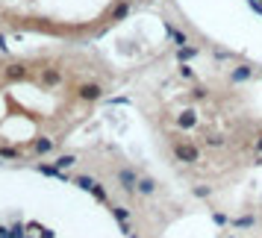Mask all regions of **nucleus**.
<instances>
[{
	"mask_svg": "<svg viewBox=\"0 0 262 238\" xmlns=\"http://www.w3.org/2000/svg\"><path fill=\"white\" fill-rule=\"evenodd\" d=\"M103 94H106V88H103L97 79H83V82H77V85H74V97H77L80 103H86V106H91V103L103 100Z\"/></svg>",
	"mask_w": 262,
	"mask_h": 238,
	"instance_id": "obj_1",
	"label": "nucleus"
},
{
	"mask_svg": "<svg viewBox=\"0 0 262 238\" xmlns=\"http://www.w3.org/2000/svg\"><path fill=\"white\" fill-rule=\"evenodd\" d=\"M38 85L41 88H62L65 85V71L59 65H44L38 71Z\"/></svg>",
	"mask_w": 262,
	"mask_h": 238,
	"instance_id": "obj_2",
	"label": "nucleus"
},
{
	"mask_svg": "<svg viewBox=\"0 0 262 238\" xmlns=\"http://www.w3.org/2000/svg\"><path fill=\"white\" fill-rule=\"evenodd\" d=\"M3 79L6 82H27L29 79V65L27 62H9L3 68Z\"/></svg>",
	"mask_w": 262,
	"mask_h": 238,
	"instance_id": "obj_3",
	"label": "nucleus"
},
{
	"mask_svg": "<svg viewBox=\"0 0 262 238\" xmlns=\"http://www.w3.org/2000/svg\"><path fill=\"white\" fill-rule=\"evenodd\" d=\"M174 153H177V159H180V162H189V165H192V162H198V156H201V153H198V147H195L192 141H183V138H174Z\"/></svg>",
	"mask_w": 262,
	"mask_h": 238,
	"instance_id": "obj_4",
	"label": "nucleus"
},
{
	"mask_svg": "<svg viewBox=\"0 0 262 238\" xmlns=\"http://www.w3.org/2000/svg\"><path fill=\"white\" fill-rule=\"evenodd\" d=\"M53 147H56V138H47V135H41V138H35V141H32V150H35L38 156L53 153Z\"/></svg>",
	"mask_w": 262,
	"mask_h": 238,
	"instance_id": "obj_5",
	"label": "nucleus"
},
{
	"mask_svg": "<svg viewBox=\"0 0 262 238\" xmlns=\"http://www.w3.org/2000/svg\"><path fill=\"white\" fill-rule=\"evenodd\" d=\"M118 180H121L124 191H130V194H133V191H136V185H139V180H136V174H133V171H121V174H118Z\"/></svg>",
	"mask_w": 262,
	"mask_h": 238,
	"instance_id": "obj_6",
	"label": "nucleus"
},
{
	"mask_svg": "<svg viewBox=\"0 0 262 238\" xmlns=\"http://www.w3.org/2000/svg\"><path fill=\"white\" fill-rule=\"evenodd\" d=\"M74 162H77V156H74V153H62V156H59V159H56L53 165H56L59 171H65V168H71Z\"/></svg>",
	"mask_w": 262,
	"mask_h": 238,
	"instance_id": "obj_7",
	"label": "nucleus"
},
{
	"mask_svg": "<svg viewBox=\"0 0 262 238\" xmlns=\"http://www.w3.org/2000/svg\"><path fill=\"white\" fill-rule=\"evenodd\" d=\"M0 159L15 162V159H21V150H18V147H6V144H0Z\"/></svg>",
	"mask_w": 262,
	"mask_h": 238,
	"instance_id": "obj_8",
	"label": "nucleus"
},
{
	"mask_svg": "<svg viewBox=\"0 0 262 238\" xmlns=\"http://www.w3.org/2000/svg\"><path fill=\"white\" fill-rule=\"evenodd\" d=\"M136 188H139L142 194H153V191H156V185H153V180H147V177H145V180H139V185H136Z\"/></svg>",
	"mask_w": 262,
	"mask_h": 238,
	"instance_id": "obj_9",
	"label": "nucleus"
},
{
	"mask_svg": "<svg viewBox=\"0 0 262 238\" xmlns=\"http://www.w3.org/2000/svg\"><path fill=\"white\" fill-rule=\"evenodd\" d=\"M77 185L86 188V191H91V188H94V180H91V177H77Z\"/></svg>",
	"mask_w": 262,
	"mask_h": 238,
	"instance_id": "obj_10",
	"label": "nucleus"
},
{
	"mask_svg": "<svg viewBox=\"0 0 262 238\" xmlns=\"http://www.w3.org/2000/svg\"><path fill=\"white\" fill-rule=\"evenodd\" d=\"M91 194H94V197H97L100 203H106V191H103V185H100V183H94V188H91Z\"/></svg>",
	"mask_w": 262,
	"mask_h": 238,
	"instance_id": "obj_11",
	"label": "nucleus"
},
{
	"mask_svg": "<svg viewBox=\"0 0 262 238\" xmlns=\"http://www.w3.org/2000/svg\"><path fill=\"white\" fill-rule=\"evenodd\" d=\"M112 215H115V221H127V218H130V212H127L124 206H115V209H112Z\"/></svg>",
	"mask_w": 262,
	"mask_h": 238,
	"instance_id": "obj_12",
	"label": "nucleus"
},
{
	"mask_svg": "<svg viewBox=\"0 0 262 238\" xmlns=\"http://www.w3.org/2000/svg\"><path fill=\"white\" fill-rule=\"evenodd\" d=\"M254 224V218H242V221H233V227H251Z\"/></svg>",
	"mask_w": 262,
	"mask_h": 238,
	"instance_id": "obj_13",
	"label": "nucleus"
},
{
	"mask_svg": "<svg viewBox=\"0 0 262 238\" xmlns=\"http://www.w3.org/2000/svg\"><path fill=\"white\" fill-rule=\"evenodd\" d=\"M0 53H9V44H6V35L0 32Z\"/></svg>",
	"mask_w": 262,
	"mask_h": 238,
	"instance_id": "obj_14",
	"label": "nucleus"
},
{
	"mask_svg": "<svg viewBox=\"0 0 262 238\" xmlns=\"http://www.w3.org/2000/svg\"><path fill=\"white\" fill-rule=\"evenodd\" d=\"M0 238H9V236H6V230H3V227H0Z\"/></svg>",
	"mask_w": 262,
	"mask_h": 238,
	"instance_id": "obj_15",
	"label": "nucleus"
},
{
	"mask_svg": "<svg viewBox=\"0 0 262 238\" xmlns=\"http://www.w3.org/2000/svg\"><path fill=\"white\" fill-rule=\"evenodd\" d=\"M254 3H257V6H260V9H262V0H254Z\"/></svg>",
	"mask_w": 262,
	"mask_h": 238,
	"instance_id": "obj_16",
	"label": "nucleus"
},
{
	"mask_svg": "<svg viewBox=\"0 0 262 238\" xmlns=\"http://www.w3.org/2000/svg\"><path fill=\"white\" fill-rule=\"evenodd\" d=\"M127 238H136V236H127Z\"/></svg>",
	"mask_w": 262,
	"mask_h": 238,
	"instance_id": "obj_17",
	"label": "nucleus"
}]
</instances>
